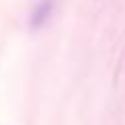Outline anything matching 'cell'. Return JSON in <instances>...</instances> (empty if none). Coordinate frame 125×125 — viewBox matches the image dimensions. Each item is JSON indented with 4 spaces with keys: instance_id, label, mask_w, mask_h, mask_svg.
<instances>
[{
    "instance_id": "1",
    "label": "cell",
    "mask_w": 125,
    "mask_h": 125,
    "mask_svg": "<svg viewBox=\"0 0 125 125\" xmlns=\"http://www.w3.org/2000/svg\"><path fill=\"white\" fill-rule=\"evenodd\" d=\"M55 4H58L55 0H39V2L33 6L31 14H29V27L33 31L45 27V25L51 21L53 12H55Z\"/></svg>"
}]
</instances>
